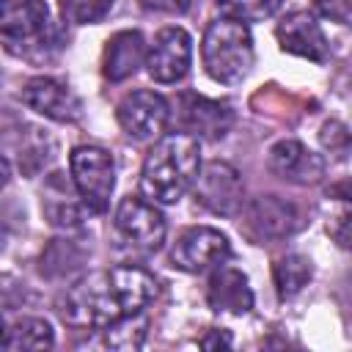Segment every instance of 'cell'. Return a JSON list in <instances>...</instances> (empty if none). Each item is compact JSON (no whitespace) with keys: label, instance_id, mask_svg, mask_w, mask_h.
<instances>
[{"label":"cell","instance_id":"cb8c5ba5","mask_svg":"<svg viewBox=\"0 0 352 352\" xmlns=\"http://www.w3.org/2000/svg\"><path fill=\"white\" fill-rule=\"evenodd\" d=\"M316 8L344 25H352V0H316Z\"/></svg>","mask_w":352,"mask_h":352},{"label":"cell","instance_id":"4fadbf2b","mask_svg":"<svg viewBox=\"0 0 352 352\" xmlns=\"http://www.w3.org/2000/svg\"><path fill=\"white\" fill-rule=\"evenodd\" d=\"M22 102L36 110L44 118L60 121V124H74L82 116L80 99L69 91V85L52 80V77H33L22 88Z\"/></svg>","mask_w":352,"mask_h":352},{"label":"cell","instance_id":"484cf974","mask_svg":"<svg viewBox=\"0 0 352 352\" xmlns=\"http://www.w3.org/2000/svg\"><path fill=\"white\" fill-rule=\"evenodd\" d=\"M198 344H201L204 349H220V346H223V349H228V346H231V336H228L226 330H212V333H209V336H204Z\"/></svg>","mask_w":352,"mask_h":352},{"label":"cell","instance_id":"5bb4252c","mask_svg":"<svg viewBox=\"0 0 352 352\" xmlns=\"http://www.w3.org/2000/svg\"><path fill=\"white\" fill-rule=\"evenodd\" d=\"M270 170L289 184H319L324 179V160L300 140H280L270 148Z\"/></svg>","mask_w":352,"mask_h":352},{"label":"cell","instance_id":"e0dca14e","mask_svg":"<svg viewBox=\"0 0 352 352\" xmlns=\"http://www.w3.org/2000/svg\"><path fill=\"white\" fill-rule=\"evenodd\" d=\"M146 41L138 30H121L116 33L104 47V77L110 82H121L132 77L140 63H146Z\"/></svg>","mask_w":352,"mask_h":352},{"label":"cell","instance_id":"7a4b0ae2","mask_svg":"<svg viewBox=\"0 0 352 352\" xmlns=\"http://www.w3.org/2000/svg\"><path fill=\"white\" fill-rule=\"evenodd\" d=\"M201 173V146L190 132L160 138L143 160L140 192L154 204H176Z\"/></svg>","mask_w":352,"mask_h":352},{"label":"cell","instance_id":"d4e9b609","mask_svg":"<svg viewBox=\"0 0 352 352\" xmlns=\"http://www.w3.org/2000/svg\"><path fill=\"white\" fill-rule=\"evenodd\" d=\"M148 11H165V14H184L190 8V0H138Z\"/></svg>","mask_w":352,"mask_h":352},{"label":"cell","instance_id":"d6986e66","mask_svg":"<svg viewBox=\"0 0 352 352\" xmlns=\"http://www.w3.org/2000/svg\"><path fill=\"white\" fill-rule=\"evenodd\" d=\"M311 261L300 253H286L275 261L272 267V278H275V286H278V297L286 300V297H294L308 280H311Z\"/></svg>","mask_w":352,"mask_h":352},{"label":"cell","instance_id":"9c48e42d","mask_svg":"<svg viewBox=\"0 0 352 352\" xmlns=\"http://www.w3.org/2000/svg\"><path fill=\"white\" fill-rule=\"evenodd\" d=\"M192 195L212 214H234L242 206L245 184L234 165L214 160L201 168L198 179L192 184Z\"/></svg>","mask_w":352,"mask_h":352},{"label":"cell","instance_id":"ac0fdd59","mask_svg":"<svg viewBox=\"0 0 352 352\" xmlns=\"http://www.w3.org/2000/svg\"><path fill=\"white\" fill-rule=\"evenodd\" d=\"M52 344H55V336H52L50 322L36 319V316H25V319L8 322L6 324V333H3V346L8 352H19V349H50Z\"/></svg>","mask_w":352,"mask_h":352},{"label":"cell","instance_id":"30bf717a","mask_svg":"<svg viewBox=\"0 0 352 352\" xmlns=\"http://www.w3.org/2000/svg\"><path fill=\"white\" fill-rule=\"evenodd\" d=\"M118 124L132 140H154L165 132L170 110L162 94L157 91H132L121 99L118 110Z\"/></svg>","mask_w":352,"mask_h":352},{"label":"cell","instance_id":"8fae6325","mask_svg":"<svg viewBox=\"0 0 352 352\" xmlns=\"http://www.w3.org/2000/svg\"><path fill=\"white\" fill-rule=\"evenodd\" d=\"M190 58H192L190 33L182 28H162L146 52L148 77L157 82H179L190 69Z\"/></svg>","mask_w":352,"mask_h":352},{"label":"cell","instance_id":"ba28073f","mask_svg":"<svg viewBox=\"0 0 352 352\" xmlns=\"http://www.w3.org/2000/svg\"><path fill=\"white\" fill-rule=\"evenodd\" d=\"M300 226H302L300 209L294 204L278 198V195H258V198H253L245 206L242 223H239V228L250 239H256V242L292 236Z\"/></svg>","mask_w":352,"mask_h":352},{"label":"cell","instance_id":"2e32d148","mask_svg":"<svg viewBox=\"0 0 352 352\" xmlns=\"http://www.w3.org/2000/svg\"><path fill=\"white\" fill-rule=\"evenodd\" d=\"M206 302L212 311L223 314H248L253 308V292L248 286V278L234 267H214L209 286H206Z\"/></svg>","mask_w":352,"mask_h":352},{"label":"cell","instance_id":"44dd1931","mask_svg":"<svg viewBox=\"0 0 352 352\" xmlns=\"http://www.w3.org/2000/svg\"><path fill=\"white\" fill-rule=\"evenodd\" d=\"M217 8L223 16L248 25V22L270 19L280 8V0H217Z\"/></svg>","mask_w":352,"mask_h":352},{"label":"cell","instance_id":"ffe728a7","mask_svg":"<svg viewBox=\"0 0 352 352\" xmlns=\"http://www.w3.org/2000/svg\"><path fill=\"white\" fill-rule=\"evenodd\" d=\"M146 327H148V322L140 314L121 316L104 327V344L113 349H138L146 341Z\"/></svg>","mask_w":352,"mask_h":352},{"label":"cell","instance_id":"5b68a950","mask_svg":"<svg viewBox=\"0 0 352 352\" xmlns=\"http://www.w3.org/2000/svg\"><path fill=\"white\" fill-rule=\"evenodd\" d=\"M72 182L80 192V201L88 212L102 214L110 206V195L116 187V162L99 146H77L69 157Z\"/></svg>","mask_w":352,"mask_h":352},{"label":"cell","instance_id":"6da1fadb","mask_svg":"<svg viewBox=\"0 0 352 352\" xmlns=\"http://www.w3.org/2000/svg\"><path fill=\"white\" fill-rule=\"evenodd\" d=\"M157 297L148 270L118 264L72 283L55 302L58 316L72 327H107L121 316L140 314Z\"/></svg>","mask_w":352,"mask_h":352},{"label":"cell","instance_id":"277c9868","mask_svg":"<svg viewBox=\"0 0 352 352\" xmlns=\"http://www.w3.org/2000/svg\"><path fill=\"white\" fill-rule=\"evenodd\" d=\"M0 38L6 52L19 58H41L55 44V25L44 0H3Z\"/></svg>","mask_w":352,"mask_h":352},{"label":"cell","instance_id":"3957f363","mask_svg":"<svg viewBox=\"0 0 352 352\" xmlns=\"http://www.w3.org/2000/svg\"><path fill=\"white\" fill-rule=\"evenodd\" d=\"M201 58L212 80L226 85L242 82L253 66V36L248 25L228 16L209 22L201 41Z\"/></svg>","mask_w":352,"mask_h":352},{"label":"cell","instance_id":"7c38bea8","mask_svg":"<svg viewBox=\"0 0 352 352\" xmlns=\"http://www.w3.org/2000/svg\"><path fill=\"white\" fill-rule=\"evenodd\" d=\"M275 36H278L283 52L308 58L314 63H324L330 58V44H327V38H324L316 16L308 14V11H292V14H286L278 22Z\"/></svg>","mask_w":352,"mask_h":352},{"label":"cell","instance_id":"9a60e30c","mask_svg":"<svg viewBox=\"0 0 352 352\" xmlns=\"http://www.w3.org/2000/svg\"><path fill=\"white\" fill-rule=\"evenodd\" d=\"M179 118H182L184 132H190L195 138H204V140H220L234 126V110L226 102L195 96V94L182 96Z\"/></svg>","mask_w":352,"mask_h":352},{"label":"cell","instance_id":"7402d4cb","mask_svg":"<svg viewBox=\"0 0 352 352\" xmlns=\"http://www.w3.org/2000/svg\"><path fill=\"white\" fill-rule=\"evenodd\" d=\"M116 0H60V11L74 25H94L110 14Z\"/></svg>","mask_w":352,"mask_h":352},{"label":"cell","instance_id":"8992f818","mask_svg":"<svg viewBox=\"0 0 352 352\" xmlns=\"http://www.w3.org/2000/svg\"><path fill=\"white\" fill-rule=\"evenodd\" d=\"M116 228L132 248L146 250V253L160 250L162 242H165V231H168L162 212L146 195L143 198L140 195H126V198L118 201Z\"/></svg>","mask_w":352,"mask_h":352},{"label":"cell","instance_id":"52a82bcc","mask_svg":"<svg viewBox=\"0 0 352 352\" xmlns=\"http://www.w3.org/2000/svg\"><path fill=\"white\" fill-rule=\"evenodd\" d=\"M228 256H231V245H228L226 234H220L217 228H209V226H195V228H187L176 239V245L170 250V264L182 272L201 275V272L220 267Z\"/></svg>","mask_w":352,"mask_h":352},{"label":"cell","instance_id":"603a6c76","mask_svg":"<svg viewBox=\"0 0 352 352\" xmlns=\"http://www.w3.org/2000/svg\"><path fill=\"white\" fill-rule=\"evenodd\" d=\"M327 231H330V236H333L341 248L352 250V212L336 214V217L327 223Z\"/></svg>","mask_w":352,"mask_h":352}]
</instances>
